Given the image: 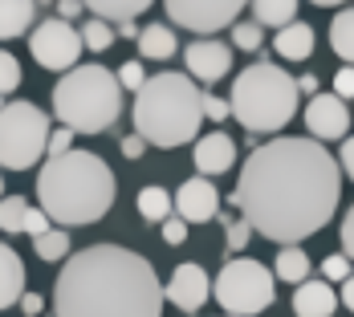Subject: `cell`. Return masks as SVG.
Here are the masks:
<instances>
[{"mask_svg":"<svg viewBox=\"0 0 354 317\" xmlns=\"http://www.w3.org/2000/svg\"><path fill=\"white\" fill-rule=\"evenodd\" d=\"M342 200V167L318 139L261 142L241 167L232 208L265 240L297 248L330 224Z\"/></svg>","mask_w":354,"mask_h":317,"instance_id":"6da1fadb","label":"cell"},{"mask_svg":"<svg viewBox=\"0 0 354 317\" xmlns=\"http://www.w3.org/2000/svg\"><path fill=\"white\" fill-rule=\"evenodd\" d=\"M167 289L151 260L122 244L82 248L66 260L53 285L57 317H159Z\"/></svg>","mask_w":354,"mask_h":317,"instance_id":"7a4b0ae2","label":"cell"},{"mask_svg":"<svg viewBox=\"0 0 354 317\" xmlns=\"http://www.w3.org/2000/svg\"><path fill=\"white\" fill-rule=\"evenodd\" d=\"M114 195H118L114 171L106 167V159L94 155V151H70L62 159H45V167L37 175L41 211L57 228L98 224L114 208Z\"/></svg>","mask_w":354,"mask_h":317,"instance_id":"3957f363","label":"cell"},{"mask_svg":"<svg viewBox=\"0 0 354 317\" xmlns=\"http://www.w3.org/2000/svg\"><path fill=\"white\" fill-rule=\"evenodd\" d=\"M135 135L151 146H183L200 135L204 122V90L187 77V73H155L147 77L139 94H135Z\"/></svg>","mask_w":354,"mask_h":317,"instance_id":"277c9868","label":"cell"},{"mask_svg":"<svg viewBox=\"0 0 354 317\" xmlns=\"http://www.w3.org/2000/svg\"><path fill=\"white\" fill-rule=\"evenodd\" d=\"M297 77H289L273 61H252L232 77V118L248 135H273L297 114Z\"/></svg>","mask_w":354,"mask_h":317,"instance_id":"5b68a950","label":"cell"},{"mask_svg":"<svg viewBox=\"0 0 354 317\" xmlns=\"http://www.w3.org/2000/svg\"><path fill=\"white\" fill-rule=\"evenodd\" d=\"M53 114L62 126H70L73 135H102L118 122L122 114V86L118 73L106 66L90 61L70 70L53 86Z\"/></svg>","mask_w":354,"mask_h":317,"instance_id":"8992f818","label":"cell"},{"mask_svg":"<svg viewBox=\"0 0 354 317\" xmlns=\"http://www.w3.org/2000/svg\"><path fill=\"white\" fill-rule=\"evenodd\" d=\"M49 114L33 102H8L0 110V167L29 171L49 155Z\"/></svg>","mask_w":354,"mask_h":317,"instance_id":"52a82bcc","label":"cell"},{"mask_svg":"<svg viewBox=\"0 0 354 317\" xmlns=\"http://www.w3.org/2000/svg\"><path fill=\"white\" fill-rule=\"evenodd\" d=\"M212 297L224 305L228 317H257L273 305L277 281H273V273H269L261 260L236 256V260H228V265L216 273Z\"/></svg>","mask_w":354,"mask_h":317,"instance_id":"ba28073f","label":"cell"},{"mask_svg":"<svg viewBox=\"0 0 354 317\" xmlns=\"http://www.w3.org/2000/svg\"><path fill=\"white\" fill-rule=\"evenodd\" d=\"M82 33L73 29L70 21L62 17H49L41 21L33 33H29V53L41 70H53V73H70L77 70V57H82Z\"/></svg>","mask_w":354,"mask_h":317,"instance_id":"9c48e42d","label":"cell"},{"mask_svg":"<svg viewBox=\"0 0 354 317\" xmlns=\"http://www.w3.org/2000/svg\"><path fill=\"white\" fill-rule=\"evenodd\" d=\"M236 12H245V4L236 0H167L171 25L192 33H216L224 25H236Z\"/></svg>","mask_w":354,"mask_h":317,"instance_id":"30bf717a","label":"cell"},{"mask_svg":"<svg viewBox=\"0 0 354 317\" xmlns=\"http://www.w3.org/2000/svg\"><path fill=\"white\" fill-rule=\"evenodd\" d=\"M306 131L310 139H322V142H334V139H351V110L338 94H318L310 98L306 106Z\"/></svg>","mask_w":354,"mask_h":317,"instance_id":"8fae6325","label":"cell"},{"mask_svg":"<svg viewBox=\"0 0 354 317\" xmlns=\"http://www.w3.org/2000/svg\"><path fill=\"white\" fill-rule=\"evenodd\" d=\"M176 215L187 224V228H192V224H208V220H216V215H220V191H216L212 179L196 175V179H187V183H179Z\"/></svg>","mask_w":354,"mask_h":317,"instance_id":"7c38bea8","label":"cell"},{"mask_svg":"<svg viewBox=\"0 0 354 317\" xmlns=\"http://www.w3.org/2000/svg\"><path fill=\"white\" fill-rule=\"evenodd\" d=\"M183 61H187V77H200L204 86H212V81H220L232 70V49L224 41H212V37L208 41H192L183 49Z\"/></svg>","mask_w":354,"mask_h":317,"instance_id":"4fadbf2b","label":"cell"},{"mask_svg":"<svg viewBox=\"0 0 354 317\" xmlns=\"http://www.w3.org/2000/svg\"><path fill=\"white\" fill-rule=\"evenodd\" d=\"M208 293H212V281H208V273L196 260H183L171 273V281H167V301L176 309H183V314H196L208 301Z\"/></svg>","mask_w":354,"mask_h":317,"instance_id":"5bb4252c","label":"cell"},{"mask_svg":"<svg viewBox=\"0 0 354 317\" xmlns=\"http://www.w3.org/2000/svg\"><path fill=\"white\" fill-rule=\"evenodd\" d=\"M196 171L200 175H224V171H232V163H236V142L228 139V135H204V139L196 142Z\"/></svg>","mask_w":354,"mask_h":317,"instance_id":"9a60e30c","label":"cell"},{"mask_svg":"<svg viewBox=\"0 0 354 317\" xmlns=\"http://www.w3.org/2000/svg\"><path fill=\"white\" fill-rule=\"evenodd\" d=\"M338 305H342V297L334 293L330 281H306L293 293V314L297 317H330Z\"/></svg>","mask_w":354,"mask_h":317,"instance_id":"2e32d148","label":"cell"},{"mask_svg":"<svg viewBox=\"0 0 354 317\" xmlns=\"http://www.w3.org/2000/svg\"><path fill=\"white\" fill-rule=\"evenodd\" d=\"M25 297V260L0 240V309L21 305Z\"/></svg>","mask_w":354,"mask_h":317,"instance_id":"e0dca14e","label":"cell"},{"mask_svg":"<svg viewBox=\"0 0 354 317\" xmlns=\"http://www.w3.org/2000/svg\"><path fill=\"white\" fill-rule=\"evenodd\" d=\"M273 49L281 53L285 61H306V57L314 53V25H306V21H293L289 29H281V33H277Z\"/></svg>","mask_w":354,"mask_h":317,"instance_id":"ac0fdd59","label":"cell"},{"mask_svg":"<svg viewBox=\"0 0 354 317\" xmlns=\"http://www.w3.org/2000/svg\"><path fill=\"white\" fill-rule=\"evenodd\" d=\"M37 17L33 0H0V41H12V37L29 33Z\"/></svg>","mask_w":354,"mask_h":317,"instance_id":"d6986e66","label":"cell"},{"mask_svg":"<svg viewBox=\"0 0 354 317\" xmlns=\"http://www.w3.org/2000/svg\"><path fill=\"white\" fill-rule=\"evenodd\" d=\"M252 21L261 25V29H289L293 21H297V4L293 0H257L252 4Z\"/></svg>","mask_w":354,"mask_h":317,"instance_id":"ffe728a7","label":"cell"},{"mask_svg":"<svg viewBox=\"0 0 354 317\" xmlns=\"http://www.w3.org/2000/svg\"><path fill=\"white\" fill-rule=\"evenodd\" d=\"M151 4L147 0H94V4H86V12H94L98 21H106V25H131L139 12H147Z\"/></svg>","mask_w":354,"mask_h":317,"instance_id":"44dd1931","label":"cell"},{"mask_svg":"<svg viewBox=\"0 0 354 317\" xmlns=\"http://www.w3.org/2000/svg\"><path fill=\"white\" fill-rule=\"evenodd\" d=\"M310 256H306V248H281L277 252V260H273V277H281L289 285H306L310 281Z\"/></svg>","mask_w":354,"mask_h":317,"instance_id":"7402d4cb","label":"cell"},{"mask_svg":"<svg viewBox=\"0 0 354 317\" xmlns=\"http://www.w3.org/2000/svg\"><path fill=\"white\" fill-rule=\"evenodd\" d=\"M176 33L167 25H142V37H139V53L151 57V61H167L176 53Z\"/></svg>","mask_w":354,"mask_h":317,"instance_id":"603a6c76","label":"cell"},{"mask_svg":"<svg viewBox=\"0 0 354 317\" xmlns=\"http://www.w3.org/2000/svg\"><path fill=\"white\" fill-rule=\"evenodd\" d=\"M139 211H142V220H151V224H167L176 215V195H167L163 187H142Z\"/></svg>","mask_w":354,"mask_h":317,"instance_id":"cb8c5ba5","label":"cell"},{"mask_svg":"<svg viewBox=\"0 0 354 317\" xmlns=\"http://www.w3.org/2000/svg\"><path fill=\"white\" fill-rule=\"evenodd\" d=\"M330 45H334V53L354 66V8H342L334 21H330Z\"/></svg>","mask_w":354,"mask_h":317,"instance_id":"d4e9b609","label":"cell"},{"mask_svg":"<svg viewBox=\"0 0 354 317\" xmlns=\"http://www.w3.org/2000/svg\"><path fill=\"white\" fill-rule=\"evenodd\" d=\"M77 33H82V45H86L90 53H106L110 45H114V37H118V29L106 25V21H98V17H90Z\"/></svg>","mask_w":354,"mask_h":317,"instance_id":"484cf974","label":"cell"},{"mask_svg":"<svg viewBox=\"0 0 354 317\" xmlns=\"http://www.w3.org/2000/svg\"><path fill=\"white\" fill-rule=\"evenodd\" d=\"M25 215H29L25 195H4L0 200V232H25Z\"/></svg>","mask_w":354,"mask_h":317,"instance_id":"4316f807","label":"cell"},{"mask_svg":"<svg viewBox=\"0 0 354 317\" xmlns=\"http://www.w3.org/2000/svg\"><path fill=\"white\" fill-rule=\"evenodd\" d=\"M33 248H37V256H41V260H49V265H53V260L70 256V232H66V228H49L41 240H33Z\"/></svg>","mask_w":354,"mask_h":317,"instance_id":"83f0119b","label":"cell"},{"mask_svg":"<svg viewBox=\"0 0 354 317\" xmlns=\"http://www.w3.org/2000/svg\"><path fill=\"white\" fill-rule=\"evenodd\" d=\"M232 45L245 49V53H257V49L265 45V29H261L257 21H236V25H232Z\"/></svg>","mask_w":354,"mask_h":317,"instance_id":"f1b7e54d","label":"cell"},{"mask_svg":"<svg viewBox=\"0 0 354 317\" xmlns=\"http://www.w3.org/2000/svg\"><path fill=\"white\" fill-rule=\"evenodd\" d=\"M248 240H252V224L224 215V244H228V252H245Z\"/></svg>","mask_w":354,"mask_h":317,"instance_id":"f546056e","label":"cell"},{"mask_svg":"<svg viewBox=\"0 0 354 317\" xmlns=\"http://www.w3.org/2000/svg\"><path fill=\"white\" fill-rule=\"evenodd\" d=\"M17 86H21V61H17L8 49H0V98L12 94Z\"/></svg>","mask_w":354,"mask_h":317,"instance_id":"4dcf8cb0","label":"cell"},{"mask_svg":"<svg viewBox=\"0 0 354 317\" xmlns=\"http://www.w3.org/2000/svg\"><path fill=\"white\" fill-rule=\"evenodd\" d=\"M322 273H326V281L334 285V281H351L354 273H351V260H346V252H334V256H326L322 260Z\"/></svg>","mask_w":354,"mask_h":317,"instance_id":"1f68e13d","label":"cell"},{"mask_svg":"<svg viewBox=\"0 0 354 317\" xmlns=\"http://www.w3.org/2000/svg\"><path fill=\"white\" fill-rule=\"evenodd\" d=\"M118 86H122V90H135V94H139L142 86H147L142 61H122V66H118Z\"/></svg>","mask_w":354,"mask_h":317,"instance_id":"d6a6232c","label":"cell"},{"mask_svg":"<svg viewBox=\"0 0 354 317\" xmlns=\"http://www.w3.org/2000/svg\"><path fill=\"white\" fill-rule=\"evenodd\" d=\"M228 114H232L228 98H220V94H212V90H204V118H212V122H224Z\"/></svg>","mask_w":354,"mask_h":317,"instance_id":"836d02e7","label":"cell"},{"mask_svg":"<svg viewBox=\"0 0 354 317\" xmlns=\"http://www.w3.org/2000/svg\"><path fill=\"white\" fill-rule=\"evenodd\" d=\"M73 151V131L70 126H57L53 135H49V159H62V155H70Z\"/></svg>","mask_w":354,"mask_h":317,"instance_id":"e575fe53","label":"cell"},{"mask_svg":"<svg viewBox=\"0 0 354 317\" xmlns=\"http://www.w3.org/2000/svg\"><path fill=\"white\" fill-rule=\"evenodd\" d=\"M49 228H53V220H49V215H45L41 208H29V215H25V232H29L33 240H41Z\"/></svg>","mask_w":354,"mask_h":317,"instance_id":"d590c367","label":"cell"},{"mask_svg":"<svg viewBox=\"0 0 354 317\" xmlns=\"http://www.w3.org/2000/svg\"><path fill=\"white\" fill-rule=\"evenodd\" d=\"M334 94L346 102V98H354V66H342V70L334 73Z\"/></svg>","mask_w":354,"mask_h":317,"instance_id":"8d00e7d4","label":"cell"},{"mask_svg":"<svg viewBox=\"0 0 354 317\" xmlns=\"http://www.w3.org/2000/svg\"><path fill=\"white\" fill-rule=\"evenodd\" d=\"M163 240H167V244H183V240H187V224H183L179 215H171V220L163 224Z\"/></svg>","mask_w":354,"mask_h":317,"instance_id":"74e56055","label":"cell"},{"mask_svg":"<svg viewBox=\"0 0 354 317\" xmlns=\"http://www.w3.org/2000/svg\"><path fill=\"white\" fill-rule=\"evenodd\" d=\"M342 252H346V260H354V204L342 220Z\"/></svg>","mask_w":354,"mask_h":317,"instance_id":"f35d334b","label":"cell"},{"mask_svg":"<svg viewBox=\"0 0 354 317\" xmlns=\"http://www.w3.org/2000/svg\"><path fill=\"white\" fill-rule=\"evenodd\" d=\"M338 167H342V179H354V135L342 142V155H338Z\"/></svg>","mask_w":354,"mask_h":317,"instance_id":"ab89813d","label":"cell"},{"mask_svg":"<svg viewBox=\"0 0 354 317\" xmlns=\"http://www.w3.org/2000/svg\"><path fill=\"white\" fill-rule=\"evenodd\" d=\"M118 146H122V155H127V159H142V151H147V139H142V135H127V139L118 142Z\"/></svg>","mask_w":354,"mask_h":317,"instance_id":"60d3db41","label":"cell"},{"mask_svg":"<svg viewBox=\"0 0 354 317\" xmlns=\"http://www.w3.org/2000/svg\"><path fill=\"white\" fill-rule=\"evenodd\" d=\"M21 309H25L29 317H37L41 309H45V297H41V293H25V297H21Z\"/></svg>","mask_w":354,"mask_h":317,"instance_id":"b9f144b4","label":"cell"},{"mask_svg":"<svg viewBox=\"0 0 354 317\" xmlns=\"http://www.w3.org/2000/svg\"><path fill=\"white\" fill-rule=\"evenodd\" d=\"M57 12H62V21H73L77 12H86V4H77V0H62V4H57Z\"/></svg>","mask_w":354,"mask_h":317,"instance_id":"7bdbcfd3","label":"cell"},{"mask_svg":"<svg viewBox=\"0 0 354 317\" xmlns=\"http://www.w3.org/2000/svg\"><path fill=\"white\" fill-rule=\"evenodd\" d=\"M297 90H301V94H310V98H318V94H322V90H318V77H314V73L297 77Z\"/></svg>","mask_w":354,"mask_h":317,"instance_id":"ee69618b","label":"cell"},{"mask_svg":"<svg viewBox=\"0 0 354 317\" xmlns=\"http://www.w3.org/2000/svg\"><path fill=\"white\" fill-rule=\"evenodd\" d=\"M118 37H127V41H139V37H142V29L135 25V21H131V25H118Z\"/></svg>","mask_w":354,"mask_h":317,"instance_id":"f6af8a7d","label":"cell"},{"mask_svg":"<svg viewBox=\"0 0 354 317\" xmlns=\"http://www.w3.org/2000/svg\"><path fill=\"white\" fill-rule=\"evenodd\" d=\"M342 305H346V309L354 314V277H351L346 285H342Z\"/></svg>","mask_w":354,"mask_h":317,"instance_id":"bcb514c9","label":"cell"},{"mask_svg":"<svg viewBox=\"0 0 354 317\" xmlns=\"http://www.w3.org/2000/svg\"><path fill=\"white\" fill-rule=\"evenodd\" d=\"M0 191H4V179H0Z\"/></svg>","mask_w":354,"mask_h":317,"instance_id":"7dc6e473","label":"cell"},{"mask_svg":"<svg viewBox=\"0 0 354 317\" xmlns=\"http://www.w3.org/2000/svg\"><path fill=\"white\" fill-rule=\"evenodd\" d=\"M0 110H4V98H0Z\"/></svg>","mask_w":354,"mask_h":317,"instance_id":"c3c4849f","label":"cell"},{"mask_svg":"<svg viewBox=\"0 0 354 317\" xmlns=\"http://www.w3.org/2000/svg\"><path fill=\"white\" fill-rule=\"evenodd\" d=\"M224 317H228V314H224Z\"/></svg>","mask_w":354,"mask_h":317,"instance_id":"681fc988","label":"cell"}]
</instances>
